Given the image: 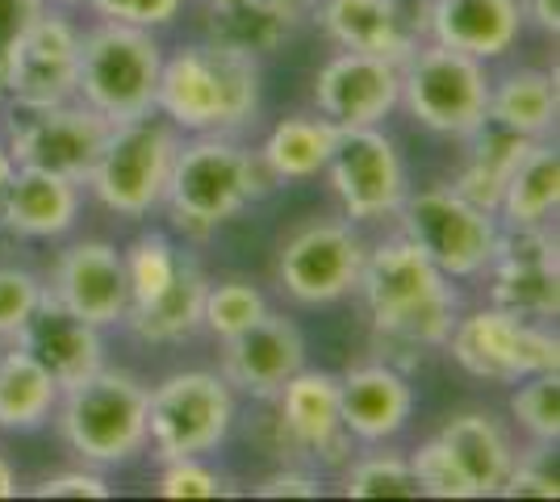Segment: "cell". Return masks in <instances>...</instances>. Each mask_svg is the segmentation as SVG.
<instances>
[{"label":"cell","instance_id":"484cf974","mask_svg":"<svg viewBox=\"0 0 560 502\" xmlns=\"http://www.w3.org/2000/svg\"><path fill=\"white\" fill-rule=\"evenodd\" d=\"M206 268L197 264V256L188 252L176 281L147 306L126 311L121 327L130 331V339H139L147 348H180L192 335L201 331V306H206Z\"/></svg>","mask_w":560,"mask_h":502},{"label":"cell","instance_id":"681fc988","mask_svg":"<svg viewBox=\"0 0 560 502\" xmlns=\"http://www.w3.org/2000/svg\"><path fill=\"white\" fill-rule=\"evenodd\" d=\"M50 9H84L89 0H47Z\"/></svg>","mask_w":560,"mask_h":502},{"label":"cell","instance_id":"bcb514c9","mask_svg":"<svg viewBox=\"0 0 560 502\" xmlns=\"http://www.w3.org/2000/svg\"><path fill=\"white\" fill-rule=\"evenodd\" d=\"M0 499H18V469L4 453H0Z\"/></svg>","mask_w":560,"mask_h":502},{"label":"cell","instance_id":"9a60e30c","mask_svg":"<svg viewBox=\"0 0 560 502\" xmlns=\"http://www.w3.org/2000/svg\"><path fill=\"white\" fill-rule=\"evenodd\" d=\"M9 109L4 121V143L13 164L22 167H43L55 176L80 180L89 176L96 151L109 135V121L101 118L96 109H89L80 96L63 101V105H38V109Z\"/></svg>","mask_w":560,"mask_h":502},{"label":"cell","instance_id":"cb8c5ba5","mask_svg":"<svg viewBox=\"0 0 560 502\" xmlns=\"http://www.w3.org/2000/svg\"><path fill=\"white\" fill-rule=\"evenodd\" d=\"M310 13L335 50H360L401 63L419 43L415 13H406L401 0H314Z\"/></svg>","mask_w":560,"mask_h":502},{"label":"cell","instance_id":"44dd1931","mask_svg":"<svg viewBox=\"0 0 560 502\" xmlns=\"http://www.w3.org/2000/svg\"><path fill=\"white\" fill-rule=\"evenodd\" d=\"M410 415H415V385L397 364L369 360L339 373V419L351 444L364 448L394 444L410 428Z\"/></svg>","mask_w":560,"mask_h":502},{"label":"cell","instance_id":"ba28073f","mask_svg":"<svg viewBox=\"0 0 560 502\" xmlns=\"http://www.w3.org/2000/svg\"><path fill=\"white\" fill-rule=\"evenodd\" d=\"M238 419L234 385L213 369H176L147 385V448L155 460L213 456Z\"/></svg>","mask_w":560,"mask_h":502},{"label":"cell","instance_id":"7dc6e473","mask_svg":"<svg viewBox=\"0 0 560 502\" xmlns=\"http://www.w3.org/2000/svg\"><path fill=\"white\" fill-rule=\"evenodd\" d=\"M13 155H9V143H4V130H0V192H4V185H9V176H13Z\"/></svg>","mask_w":560,"mask_h":502},{"label":"cell","instance_id":"ab89813d","mask_svg":"<svg viewBox=\"0 0 560 502\" xmlns=\"http://www.w3.org/2000/svg\"><path fill=\"white\" fill-rule=\"evenodd\" d=\"M43 293H47V285L38 272L18 268V264H0V348L18 339L25 318L43 302Z\"/></svg>","mask_w":560,"mask_h":502},{"label":"cell","instance_id":"5bb4252c","mask_svg":"<svg viewBox=\"0 0 560 502\" xmlns=\"http://www.w3.org/2000/svg\"><path fill=\"white\" fill-rule=\"evenodd\" d=\"M486 302L532 323L560 314V243L557 226H502L481 272Z\"/></svg>","mask_w":560,"mask_h":502},{"label":"cell","instance_id":"d6986e66","mask_svg":"<svg viewBox=\"0 0 560 502\" xmlns=\"http://www.w3.org/2000/svg\"><path fill=\"white\" fill-rule=\"evenodd\" d=\"M415 25L419 38L493 63L518 47L527 17H523V0H419Z\"/></svg>","mask_w":560,"mask_h":502},{"label":"cell","instance_id":"7c38bea8","mask_svg":"<svg viewBox=\"0 0 560 502\" xmlns=\"http://www.w3.org/2000/svg\"><path fill=\"white\" fill-rule=\"evenodd\" d=\"M364 252H369V240L348 218H310L302 226H293L272 264L280 297L305 311L343 302L355 293Z\"/></svg>","mask_w":560,"mask_h":502},{"label":"cell","instance_id":"4dcf8cb0","mask_svg":"<svg viewBox=\"0 0 560 502\" xmlns=\"http://www.w3.org/2000/svg\"><path fill=\"white\" fill-rule=\"evenodd\" d=\"M59 385L38 360L18 343L0 348V431H38L55 419Z\"/></svg>","mask_w":560,"mask_h":502},{"label":"cell","instance_id":"60d3db41","mask_svg":"<svg viewBox=\"0 0 560 502\" xmlns=\"http://www.w3.org/2000/svg\"><path fill=\"white\" fill-rule=\"evenodd\" d=\"M84 9H93V17H101V22L139 25V30L160 34V30L180 22L185 0H89Z\"/></svg>","mask_w":560,"mask_h":502},{"label":"cell","instance_id":"f6af8a7d","mask_svg":"<svg viewBox=\"0 0 560 502\" xmlns=\"http://www.w3.org/2000/svg\"><path fill=\"white\" fill-rule=\"evenodd\" d=\"M523 17L536 22L544 34H560V0H523Z\"/></svg>","mask_w":560,"mask_h":502},{"label":"cell","instance_id":"e0dca14e","mask_svg":"<svg viewBox=\"0 0 560 502\" xmlns=\"http://www.w3.org/2000/svg\"><path fill=\"white\" fill-rule=\"evenodd\" d=\"M310 101L339 130L385 126L397 114V101H401V68L394 59H381V55L335 50L314 72Z\"/></svg>","mask_w":560,"mask_h":502},{"label":"cell","instance_id":"ac0fdd59","mask_svg":"<svg viewBox=\"0 0 560 502\" xmlns=\"http://www.w3.org/2000/svg\"><path fill=\"white\" fill-rule=\"evenodd\" d=\"M43 285L59 306H68L101 331L121 327L126 318V264L121 247L109 240H71L55 256Z\"/></svg>","mask_w":560,"mask_h":502},{"label":"cell","instance_id":"d4e9b609","mask_svg":"<svg viewBox=\"0 0 560 502\" xmlns=\"http://www.w3.org/2000/svg\"><path fill=\"white\" fill-rule=\"evenodd\" d=\"M435 435L444 440L447 453L456 456V465L465 469L472 499H493L502 490L518 444H514L511 428L493 410H456V415H447L444 428Z\"/></svg>","mask_w":560,"mask_h":502},{"label":"cell","instance_id":"8d00e7d4","mask_svg":"<svg viewBox=\"0 0 560 502\" xmlns=\"http://www.w3.org/2000/svg\"><path fill=\"white\" fill-rule=\"evenodd\" d=\"M502 499H557L560 494V469H557V444H523L514 453V465L502 490Z\"/></svg>","mask_w":560,"mask_h":502},{"label":"cell","instance_id":"4fadbf2b","mask_svg":"<svg viewBox=\"0 0 560 502\" xmlns=\"http://www.w3.org/2000/svg\"><path fill=\"white\" fill-rule=\"evenodd\" d=\"M327 189L339 206V218L351 226H376L394 222L406 192H410V172L397 143L385 135V126H360V130H339L327 167Z\"/></svg>","mask_w":560,"mask_h":502},{"label":"cell","instance_id":"b9f144b4","mask_svg":"<svg viewBox=\"0 0 560 502\" xmlns=\"http://www.w3.org/2000/svg\"><path fill=\"white\" fill-rule=\"evenodd\" d=\"M30 494H34V499H109L114 486L105 481V474H101L96 465H80V469L47 474Z\"/></svg>","mask_w":560,"mask_h":502},{"label":"cell","instance_id":"4316f807","mask_svg":"<svg viewBox=\"0 0 560 502\" xmlns=\"http://www.w3.org/2000/svg\"><path fill=\"white\" fill-rule=\"evenodd\" d=\"M335 139H339V126H330L318 109H302V114L272 121L256 155L264 172L272 176V185H302V180L323 176Z\"/></svg>","mask_w":560,"mask_h":502},{"label":"cell","instance_id":"83f0119b","mask_svg":"<svg viewBox=\"0 0 560 502\" xmlns=\"http://www.w3.org/2000/svg\"><path fill=\"white\" fill-rule=\"evenodd\" d=\"M460 143H465V155H460V167L452 176V189L465 192L468 201H477L481 210H498V197L506 189L511 172L536 139H523L511 126L486 118L477 130H468Z\"/></svg>","mask_w":560,"mask_h":502},{"label":"cell","instance_id":"f546056e","mask_svg":"<svg viewBox=\"0 0 560 502\" xmlns=\"http://www.w3.org/2000/svg\"><path fill=\"white\" fill-rule=\"evenodd\" d=\"M490 118L511 126L523 139H552L560 118V84L557 72L544 68H511L493 75L490 84Z\"/></svg>","mask_w":560,"mask_h":502},{"label":"cell","instance_id":"f35d334b","mask_svg":"<svg viewBox=\"0 0 560 502\" xmlns=\"http://www.w3.org/2000/svg\"><path fill=\"white\" fill-rule=\"evenodd\" d=\"M155 494L160 499H222L231 494V486L206 456H180V460H160Z\"/></svg>","mask_w":560,"mask_h":502},{"label":"cell","instance_id":"52a82bcc","mask_svg":"<svg viewBox=\"0 0 560 502\" xmlns=\"http://www.w3.org/2000/svg\"><path fill=\"white\" fill-rule=\"evenodd\" d=\"M397 68H401L397 109H406L422 130L460 143L468 130H477L490 118V63L444 47V43L419 38Z\"/></svg>","mask_w":560,"mask_h":502},{"label":"cell","instance_id":"3957f363","mask_svg":"<svg viewBox=\"0 0 560 502\" xmlns=\"http://www.w3.org/2000/svg\"><path fill=\"white\" fill-rule=\"evenodd\" d=\"M268 189L277 185L259 164L256 147L238 135H192L180 139L164 210L185 240H210Z\"/></svg>","mask_w":560,"mask_h":502},{"label":"cell","instance_id":"7402d4cb","mask_svg":"<svg viewBox=\"0 0 560 502\" xmlns=\"http://www.w3.org/2000/svg\"><path fill=\"white\" fill-rule=\"evenodd\" d=\"M84 210V185L43 167H13L0 192V231L22 243H55L75 231Z\"/></svg>","mask_w":560,"mask_h":502},{"label":"cell","instance_id":"836d02e7","mask_svg":"<svg viewBox=\"0 0 560 502\" xmlns=\"http://www.w3.org/2000/svg\"><path fill=\"white\" fill-rule=\"evenodd\" d=\"M339 494H348V499H419V481H415L406 453L369 444V453H355L339 465Z\"/></svg>","mask_w":560,"mask_h":502},{"label":"cell","instance_id":"277c9868","mask_svg":"<svg viewBox=\"0 0 560 502\" xmlns=\"http://www.w3.org/2000/svg\"><path fill=\"white\" fill-rule=\"evenodd\" d=\"M55 428L80 465H130L147 453V385L135 373L105 364L59 394Z\"/></svg>","mask_w":560,"mask_h":502},{"label":"cell","instance_id":"c3c4849f","mask_svg":"<svg viewBox=\"0 0 560 502\" xmlns=\"http://www.w3.org/2000/svg\"><path fill=\"white\" fill-rule=\"evenodd\" d=\"M268 4H277V9H284V13L302 17V13H310V4H314V0H268Z\"/></svg>","mask_w":560,"mask_h":502},{"label":"cell","instance_id":"2e32d148","mask_svg":"<svg viewBox=\"0 0 560 502\" xmlns=\"http://www.w3.org/2000/svg\"><path fill=\"white\" fill-rule=\"evenodd\" d=\"M75 72H80V25L68 17V9L47 4L4 59L0 105L38 109V105L75 101Z\"/></svg>","mask_w":560,"mask_h":502},{"label":"cell","instance_id":"30bf717a","mask_svg":"<svg viewBox=\"0 0 560 502\" xmlns=\"http://www.w3.org/2000/svg\"><path fill=\"white\" fill-rule=\"evenodd\" d=\"M268 419H259L264 448L280 460L298 465H343L351 440L339 419V373L327 369H298L272 398H264Z\"/></svg>","mask_w":560,"mask_h":502},{"label":"cell","instance_id":"e575fe53","mask_svg":"<svg viewBox=\"0 0 560 502\" xmlns=\"http://www.w3.org/2000/svg\"><path fill=\"white\" fill-rule=\"evenodd\" d=\"M268 311H272V302L256 281H247V277L210 281L206 285V306H201V331L218 343H226L247 327H256Z\"/></svg>","mask_w":560,"mask_h":502},{"label":"cell","instance_id":"f1b7e54d","mask_svg":"<svg viewBox=\"0 0 560 502\" xmlns=\"http://www.w3.org/2000/svg\"><path fill=\"white\" fill-rule=\"evenodd\" d=\"M560 210V147L557 139H536L511 172L498 197L502 226H552Z\"/></svg>","mask_w":560,"mask_h":502},{"label":"cell","instance_id":"ffe728a7","mask_svg":"<svg viewBox=\"0 0 560 502\" xmlns=\"http://www.w3.org/2000/svg\"><path fill=\"white\" fill-rule=\"evenodd\" d=\"M218 348H222L218 373L234 385V394L256 398V402L272 398L298 369H305L302 327L280 311H268L256 327H247L243 335H234Z\"/></svg>","mask_w":560,"mask_h":502},{"label":"cell","instance_id":"5b68a950","mask_svg":"<svg viewBox=\"0 0 560 502\" xmlns=\"http://www.w3.org/2000/svg\"><path fill=\"white\" fill-rule=\"evenodd\" d=\"M176 151H180V130L167 126L160 114L114 121L84 176V189L114 218L147 222L155 210H164Z\"/></svg>","mask_w":560,"mask_h":502},{"label":"cell","instance_id":"ee69618b","mask_svg":"<svg viewBox=\"0 0 560 502\" xmlns=\"http://www.w3.org/2000/svg\"><path fill=\"white\" fill-rule=\"evenodd\" d=\"M43 9H47V0H0V72H4L9 50L18 47V38Z\"/></svg>","mask_w":560,"mask_h":502},{"label":"cell","instance_id":"9c48e42d","mask_svg":"<svg viewBox=\"0 0 560 502\" xmlns=\"http://www.w3.org/2000/svg\"><path fill=\"white\" fill-rule=\"evenodd\" d=\"M394 222V231H401L456 285L481 281V272L493 256V243H498V231H502L493 210H481L477 201H468L465 192H456L452 185L410 189Z\"/></svg>","mask_w":560,"mask_h":502},{"label":"cell","instance_id":"7a4b0ae2","mask_svg":"<svg viewBox=\"0 0 560 502\" xmlns=\"http://www.w3.org/2000/svg\"><path fill=\"white\" fill-rule=\"evenodd\" d=\"M259 101H264V75L259 59L252 55L218 47L210 38L164 50L155 114L167 126H176L180 139L243 135L247 126H256Z\"/></svg>","mask_w":560,"mask_h":502},{"label":"cell","instance_id":"7bdbcfd3","mask_svg":"<svg viewBox=\"0 0 560 502\" xmlns=\"http://www.w3.org/2000/svg\"><path fill=\"white\" fill-rule=\"evenodd\" d=\"M259 499H318L323 494V474L310 469V465H298V460H284L280 469H272L268 478L256 481Z\"/></svg>","mask_w":560,"mask_h":502},{"label":"cell","instance_id":"603a6c76","mask_svg":"<svg viewBox=\"0 0 560 502\" xmlns=\"http://www.w3.org/2000/svg\"><path fill=\"white\" fill-rule=\"evenodd\" d=\"M13 343L47 369L59 394L93 377L96 369H105V331L84 323L80 314H71L68 306H59L50 293H43V302L25 318Z\"/></svg>","mask_w":560,"mask_h":502},{"label":"cell","instance_id":"1f68e13d","mask_svg":"<svg viewBox=\"0 0 560 502\" xmlns=\"http://www.w3.org/2000/svg\"><path fill=\"white\" fill-rule=\"evenodd\" d=\"M293 25H298V17L268 4V0H238L226 9H206V38L218 47L243 50L252 59H264V55L284 47Z\"/></svg>","mask_w":560,"mask_h":502},{"label":"cell","instance_id":"d590c367","mask_svg":"<svg viewBox=\"0 0 560 502\" xmlns=\"http://www.w3.org/2000/svg\"><path fill=\"white\" fill-rule=\"evenodd\" d=\"M511 419L532 444L560 440V373H532L511 389Z\"/></svg>","mask_w":560,"mask_h":502},{"label":"cell","instance_id":"d6a6232c","mask_svg":"<svg viewBox=\"0 0 560 502\" xmlns=\"http://www.w3.org/2000/svg\"><path fill=\"white\" fill-rule=\"evenodd\" d=\"M185 247L172 240L167 231H139L135 240L121 247V264H126V311H135V306H147V302H155L160 293H164L172 281H176V272H180V264H185Z\"/></svg>","mask_w":560,"mask_h":502},{"label":"cell","instance_id":"8992f818","mask_svg":"<svg viewBox=\"0 0 560 502\" xmlns=\"http://www.w3.org/2000/svg\"><path fill=\"white\" fill-rule=\"evenodd\" d=\"M160 68H164V47L151 30L101 22V17L89 30L80 25L75 96L109 126L155 114Z\"/></svg>","mask_w":560,"mask_h":502},{"label":"cell","instance_id":"74e56055","mask_svg":"<svg viewBox=\"0 0 560 502\" xmlns=\"http://www.w3.org/2000/svg\"><path fill=\"white\" fill-rule=\"evenodd\" d=\"M410 456V469H415V481H419V494L427 499H472V486H468L465 469L456 465V456L447 453V444L440 435L422 440Z\"/></svg>","mask_w":560,"mask_h":502},{"label":"cell","instance_id":"8fae6325","mask_svg":"<svg viewBox=\"0 0 560 502\" xmlns=\"http://www.w3.org/2000/svg\"><path fill=\"white\" fill-rule=\"evenodd\" d=\"M444 352L468 377L493 385H514L532 373L560 369V339L552 323H532L490 302L456 314Z\"/></svg>","mask_w":560,"mask_h":502},{"label":"cell","instance_id":"6da1fadb","mask_svg":"<svg viewBox=\"0 0 560 502\" xmlns=\"http://www.w3.org/2000/svg\"><path fill=\"white\" fill-rule=\"evenodd\" d=\"M351 297L364 306L376 360L397 364L401 373H410L431 352H444L460 314L456 281H447L401 231L369 243Z\"/></svg>","mask_w":560,"mask_h":502}]
</instances>
